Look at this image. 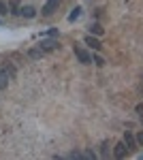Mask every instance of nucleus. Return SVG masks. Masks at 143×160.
<instances>
[{"label":"nucleus","instance_id":"obj_1","mask_svg":"<svg viewBox=\"0 0 143 160\" xmlns=\"http://www.w3.org/2000/svg\"><path fill=\"white\" fill-rule=\"evenodd\" d=\"M73 51H75L77 60L81 62V64H92V53H88L85 49H81L79 45H73Z\"/></svg>","mask_w":143,"mask_h":160},{"label":"nucleus","instance_id":"obj_2","mask_svg":"<svg viewBox=\"0 0 143 160\" xmlns=\"http://www.w3.org/2000/svg\"><path fill=\"white\" fill-rule=\"evenodd\" d=\"M128 154H130V152H128V148H126L124 141H120V143L113 145V156H115V158H126Z\"/></svg>","mask_w":143,"mask_h":160},{"label":"nucleus","instance_id":"obj_3","mask_svg":"<svg viewBox=\"0 0 143 160\" xmlns=\"http://www.w3.org/2000/svg\"><path fill=\"white\" fill-rule=\"evenodd\" d=\"M124 143H126L128 152H137V148H139V143H137V137L132 135V132H124Z\"/></svg>","mask_w":143,"mask_h":160},{"label":"nucleus","instance_id":"obj_4","mask_svg":"<svg viewBox=\"0 0 143 160\" xmlns=\"http://www.w3.org/2000/svg\"><path fill=\"white\" fill-rule=\"evenodd\" d=\"M38 47H41V49H43V51H54V49H58L60 45H58V41H56V38L51 37V38H43Z\"/></svg>","mask_w":143,"mask_h":160},{"label":"nucleus","instance_id":"obj_5","mask_svg":"<svg viewBox=\"0 0 143 160\" xmlns=\"http://www.w3.org/2000/svg\"><path fill=\"white\" fill-rule=\"evenodd\" d=\"M58 7H60V0H47L45 2V7H43V15H54V13L58 11Z\"/></svg>","mask_w":143,"mask_h":160},{"label":"nucleus","instance_id":"obj_6","mask_svg":"<svg viewBox=\"0 0 143 160\" xmlns=\"http://www.w3.org/2000/svg\"><path fill=\"white\" fill-rule=\"evenodd\" d=\"M84 43H85V45H90L94 51H100V47H103V45H100V41H98L96 37H92V34H88V37L84 38Z\"/></svg>","mask_w":143,"mask_h":160},{"label":"nucleus","instance_id":"obj_7","mask_svg":"<svg viewBox=\"0 0 143 160\" xmlns=\"http://www.w3.org/2000/svg\"><path fill=\"white\" fill-rule=\"evenodd\" d=\"M9 73H7V68H0V90H4V88L9 86Z\"/></svg>","mask_w":143,"mask_h":160},{"label":"nucleus","instance_id":"obj_8","mask_svg":"<svg viewBox=\"0 0 143 160\" xmlns=\"http://www.w3.org/2000/svg\"><path fill=\"white\" fill-rule=\"evenodd\" d=\"M19 13H22L24 17H34V15H36L34 7H22V9H19Z\"/></svg>","mask_w":143,"mask_h":160},{"label":"nucleus","instance_id":"obj_9","mask_svg":"<svg viewBox=\"0 0 143 160\" xmlns=\"http://www.w3.org/2000/svg\"><path fill=\"white\" fill-rule=\"evenodd\" d=\"M90 34H96V37H100L103 34V28H100V24H90Z\"/></svg>","mask_w":143,"mask_h":160},{"label":"nucleus","instance_id":"obj_10","mask_svg":"<svg viewBox=\"0 0 143 160\" xmlns=\"http://www.w3.org/2000/svg\"><path fill=\"white\" fill-rule=\"evenodd\" d=\"M79 15H81V7H75L69 15V22H75V19H79Z\"/></svg>","mask_w":143,"mask_h":160},{"label":"nucleus","instance_id":"obj_11","mask_svg":"<svg viewBox=\"0 0 143 160\" xmlns=\"http://www.w3.org/2000/svg\"><path fill=\"white\" fill-rule=\"evenodd\" d=\"M28 56H30L32 60H38V58L43 56V49H41V47H38V49H30V51H28Z\"/></svg>","mask_w":143,"mask_h":160},{"label":"nucleus","instance_id":"obj_12","mask_svg":"<svg viewBox=\"0 0 143 160\" xmlns=\"http://www.w3.org/2000/svg\"><path fill=\"white\" fill-rule=\"evenodd\" d=\"M92 62H94V64H98V66H103V64H105L103 56H98V53H96V56H92Z\"/></svg>","mask_w":143,"mask_h":160},{"label":"nucleus","instance_id":"obj_13","mask_svg":"<svg viewBox=\"0 0 143 160\" xmlns=\"http://www.w3.org/2000/svg\"><path fill=\"white\" fill-rule=\"evenodd\" d=\"M4 68H7V73H9V77H11V79H13V77H15V68H13V66H11V64H9V62L4 64Z\"/></svg>","mask_w":143,"mask_h":160},{"label":"nucleus","instance_id":"obj_14","mask_svg":"<svg viewBox=\"0 0 143 160\" xmlns=\"http://www.w3.org/2000/svg\"><path fill=\"white\" fill-rule=\"evenodd\" d=\"M7 11H9V4L0 0V15H7Z\"/></svg>","mask_w":143,"mask_h":160},{"label":"nucleus","instance_id":"obj_15","mask_svg":"<svg viewBox=\"0 0 143 160\" xmlns=\"http://www.w3.org/2000/svg\"><path fill=\"white\" fill-rule=\"evenodd\" d=\"M137 115H139V120H141V124H143V102L137 105Z\"/></svg>","mask_w":143,"mask_h":160},{"label":"nucleus","instance_id":"obj_16","mask_svg":"<svg viewBox=\"0 0 143 160\" xmlns=\"http://www.w3.org/2000/svg\"><path fill=\"white\" fill-rule=\"evenodd\" d=\"M100 156H109V145L103 143V149H100Z\"/></svg>","mask_w":143,"mask_h":160},{"label":"nucleus","instance_id":"obj_17","mask_svg":"<svg viewBox=\"0 0 143 160\" xmlns=\"http://www.w3.org/2000/svg\"><path fill=\"white\" fill-rule=\"evenodd\" d=\"M137 143H139V145H143V130H139V132H137Z\"/></svg>","mask_w":143,"mask_h":160},{"label":"nucleus","instance_id":"obj_18","mask_svg":"<svg viewBox=\"0 0 143 160\" xmlns=\"http://www.w3.org/2000/svg\"><path fill=\"white\" fill-rule=\"evenodd\" d=\"M84 158H96L94 152H84Z\"/></svg>","mask_w":143,"mask_h":160}]
</instances>
